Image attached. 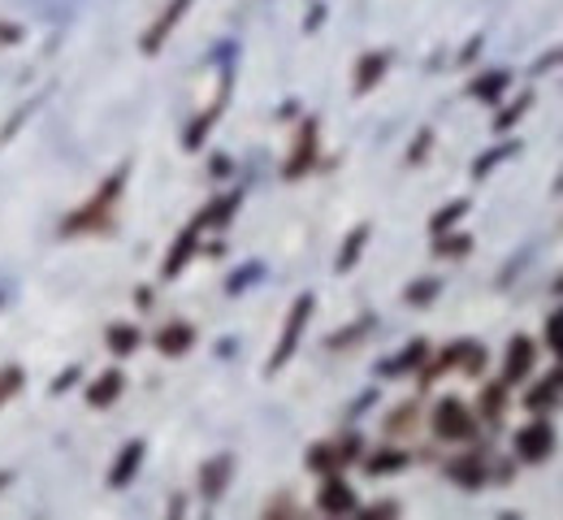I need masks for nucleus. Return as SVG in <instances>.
<instances>
[{
    "label": "nucleus",
    "instance_id": "obj_6",
    "mask_svg": "<svg viewBox=\"0 0 563 520\" xmlns=\"http://www.w3.org/2000/svg\"><path fill=\"white\" fill-rule=\"evenodd\" d=\"M321 508H325V512H352L355 495L343 486V482H325V490H321Z\"/></svg>",
    "mask_w": 563,
    "mask_h": 520
},
{
    "label": "nucleus",
    "instance_id": "obj_8",
    "mask_svg": "<svg viewBox=\"0 0 563 520\" xmlns=\"http://www.w3.org/2000/svg\"><path fill=\"white\" fill-rule=\"evenodd\" d=\"M382 66H386V57H364L360 62V78H355V91H368L373 78H382Z\"/></svg>",
    "mask_w": 563,
    "mask_h": 520
},
{
    "label": "nucleus",
    "instance_id": "obj_16",
    "mask_svg": "<svg viewBox=\"0 0 563 520\" xmlns=\"http://www.w3.org/2000/svg\"><path fill=\"white\" fill-rule=\"evenodd\" d=\"M560 191H563V174H560Z\"/></svg>",
    "mask_w": 563,
    "mask_h": 520
},
{
    "label": "nucleus",
    "instance_id": "obj_17",
    "mask_svg": "<svg viewBox=\"0 0 563 520\" xmlns=\"http://www.w3.org/2000/svg\"><path fill=\"white\" fill-rule=\"evenodd\" d=\"M560 287H563V283H560Z\"/></svg>",
    "mask_w": 563,
    "mask_h": 520
},
{
    "label": "nucleus",
    "instance_id": "obj_1",
    "mask_svg": "<svg viewBox=\"0 0 563 520\" xmlns=\"http://www.w3.org/2000/svg\"><path fill=\"white\" fill-rule=\"evenodd\" d=\"M433 430H438V439H446V443H468V439L477 434V421L468 417V408H464V403L446 399V403H438Z\"/></svg>",
    "mask_w": 563,
    "mask_h": 520
},
{
    "label": "nucleus",
    "instance_id": "obj_7",
    "mask_svg": "<svg viewBox=\"0 0 563 520\" xmlns=\"http://www.w3.org/2000/svg\"><path fill=\"white\" fill-rule=\"evenodd\" d=\"M317 131L312 126H303V135H299V156L286 165V178H299V169H303V161H312V148H317V140H312Z\"/></svg>",
    "mask_w": 563,
    "mask_h": 520
},
{
    "label": "nucleus",
    "instance_id": "obj_12",
    "mask_svg": "<svg viewBox=\"0 0 563 520\" xmlns=\"http://www.w3.org/2000/svg\"><path fill=\"white\" fill-rule=\"evenodd\" d=\"M498 87H507V75H490L486 78V82H477V87H473V91H477V96H486V100H490L494 91H498Z\"/></svg>",
    "mask_w": 563,
    "mask_h": 520
},
{
    "label": "nucleus",
    "instance_id": "obj_15",
    "mask_svg": "<svg viewBox=\"0 0 563 520\" xmlns=\"http://www.w3.org/2000/svg\"><path fill=\"white\" fill-rule=\"evenodd\" d=\"M464 209H468V204H451V209H446L442 218H433V230H442V225H451V222H455V218H460V213H464Z\"/></svg>",
    "mask_w": 563,
    "mask_h": 520
},
{
    "label": "nucleus",
    "instance_id": "obj_9",
    "mask_svg": "<svg viewBox=\"0 0 563 520\" xmlns=\"http://www.w3.org/2000/svg\"><path fill=\"white\" fill-rule=\"evenodd\" d=\"M547 343H551V352L563 361V308H555L551 321H547Z\"/></svg>",
    "mask_w": 563,
    "mask_h": 520
},
{
    "label": "nucleus",
    "instance_id": "obj_11",
    "mask_svg": "<svg viewBox=\"0 0 563 520\" xmlns=\"http://www.w3.org/2000/svg\"><path fill=\"white\" fill-rule=\"evenodd\" d=\"M364 234H368V230H355L352 239H347V252L339 256V269H347V265H352L355 256H360V247H364Z\"/></svg>",
    "mask_w": 563,
    "mask_h": 520
},
{
    "label": "nucleus",
    "instance_id": "obj_10",
    "mask_svg": "<svg viewBox=\"0 0 563 520\" xmlns=\"http://www.w3.org/2000/svg\"><path fill=\"white\" fill-rule=\"evenodd\" d=\"M187 343H191V330H187V325H174V330L161 334V347H165V352H183Z\"/></svg>",
    "mask_w": 563,
    "mask_h": 520
},
{
    "label": "nucleus",
    "instance_id": "obj_5",
    "mask_svg": "<svg viewBox=\"0 0 563 520\" xmlns=\"http://www.w3.org/2000/svg\"><path fill=\"white\" fill-rule=\"evenodd\" d=\"M529 369H533V343L529 339H516L511 352H507V381H520Z\"/></svg>",
    "mask_w": 563,
    "mask_h": 520
},
{
    "label": "nucleus",
    "instance_id": "obj_2",
    "mask_svg": "<svg viewBox=\"0 0 563 520\" xmlns=\"http://www.w3.org/2000/svg\"><path fill=\"white\" fill-rule=\"evenodd\" d=\"M516 451H520L529 464L547 460V455L555 451V430H551V421H529V425L516 434Z\"/></svg>",
    "mask_w": 563,
    "mask_h": 520
},
{
    "label": "nucleus",
    "instance_id": "obj_13",
    "mask_svg": "<svg viewBox=\"0 0 563 520\" xmlns=\"http://www.w3.org/2000/svg\"><path fill=\"white\" fill-rule=\"evenodd\" d=\"M525 109H529V96H520V100H516V109H507V113L498 118V131H503V126H511V122H516V118H520Z\"/></svg>",
    "mask_w": 563,
    "mask_h": 520
},
{
    "label": "nucleus",
    "instance_id": "obj_4",
    "mask_svg": "<svg viewBox=\"0 0 563 520\" xmlns=\"http://www.w3.org/2000/svg\"><path fill=\"white\" fill-rule=\"evenodd\" d=\"M187 4H191V0H174V4H169V9H165L156 22H152V31H147V40H143V48H147V53H156V48L165 44V35L178 26V18L187 13Z\"/></svg>",
    "mask_w": 563,
    "mask_h": 520
},
{
    "label": "nucleus",
    "instance_id": "obj_14",
    "mask_svg": "<svg viewBox=\"0 0 563 520\" xmlns=\"http://www.w3.org/2000/svg\"><path fill=\"white\" fill-rule=\"evenodd\" d=\"M507 152H516V144H507V148H498V152H490V156H482V161H477V174H486L490 165H498V161H503Z\"/></svg>",
    "mask_w": 563,
    "mask_h": 520
},
{
    "label": "nucleus",
    "instance_id": "obj_3",
    "mask_svg": "<svg viewBox=\"0 0 563 520\" xmlns=\"http://www.w3.org/2000/svg\"><path fill=\"white\" fill-rule=\"evenodd\" d=\"M308 312H312V299L303 296L295 308H290V321H286V330H282V343H278V352H274V361H269V369H282V365L290 361V352H295V343H299V330H303Z\"/></svg>",
    "mask_w": 563,
    "mask_h": 520
}]
</instances>
